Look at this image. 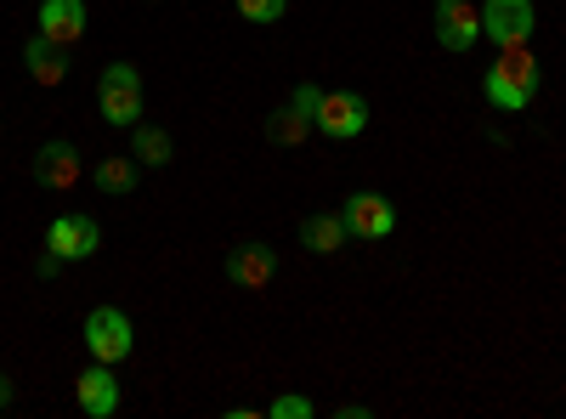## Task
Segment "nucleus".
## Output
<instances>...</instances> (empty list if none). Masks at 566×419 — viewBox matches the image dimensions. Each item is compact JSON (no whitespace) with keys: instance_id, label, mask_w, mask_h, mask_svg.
I'll use <instances>...</instances> for the list:
<instances>
[{"instance_id":"f257e3e1","label":"nucleus","mask_w":566,"mask_h":419,"mask_svg":"<svg viewBox=\"0 0 566 419\" xmlns=\"http://www.w3.org/2000/svg\"><path fill=\"white\" fill-rule=\"evenodd\" d=\"M482 91H488V103H493V108L522 114V108L533 103V91H538V57H533V45H527V40L499 45V63H488Z\"/></svg>"},{"instance_id":"f03ea898","label":"nucleus","mask_w":566,"mask_h":419,"mask_svg":"<svg viewBox=\"0 0 566 419\" xmlns=\"http://www.w3.org/2000/svg\"><path fill=\"white\" fill-rule=\"evenodd\" d=\"M97 103L108 125H136L142 119V74L136 63H108L97 80Z\"/></svg>"},{"instance_id":"7ed1b4c3","label":"nucleus","mask_w":566,"mask_h":419,"mask_svg":"<svg viewBox=\"0 0 566 419\" xmlns=\"http://www.w3.org/2000/svg\"><path fill=\"white\" fill-rule=\"evenodd\" d=\"M130 346H136V329H130V317L119 306L85 312V352L97 357V363H125Z\"/></svg>"},{"instance_id":"20e7f679","label":"nucleus","mask_w":566,"mask_h":419,"mask_svg":"<svg viewBox=\"0 0 566 419\" xmlns=\"http://www.w3.org/2000/svg\"><path fill=\"white\" fill-rule=\"evenodd\" d=\"M340 221H346L352 239H363V244H380V239H391V232H397L391 199H386V193H368V188H363V193H346Z\"/></svg>"},{"instance_id":"39448f33","label":"nucleus","mask_w":566,"mask_h":419,"mask_svg":"<svg viewBox=\"0 0 566 419\" xmlns=\"http://www.w3.org/2000/svg\"><path fill=\"white\" fill-rule=\"evenodd\" d=\"M317 130L328 136V143H357V136L368 130V103L357 97V91H323Z\"/></svg>"},{"instance_id":"423d86ee","label":"nucleus","mask_w":566,"mask_h":419,"mask_svg":"<svg viewBox=\"0 0 566 419\" xmlns=\"http://www.w3.org/2000/svg\"><path fill=\"white\" fill-rule=\"evenodd\" d=\"M45 250H52L57 261H91L103 250L97 216H57L52 227H45Z\"/></svg>"},{"instance_id":"0eeeda50","label":"nucleus","mask_w":566,"mask_h":419,"mask_svg":"<svg viewBox=\"0 0 566 419\" xmlns=\"http://www.w3.org/2000/svg\"><path fill=\"white\" fill-rule=\"evenodd\" d=\"M538 12L533 0H482V34L493 45H515V40H533Z\"/></svg>"},{"instance_id":"6e6552de","label":"nucleus","mask_w":566,"mask_h":419,"mask_svg":"<svg viewBox=\"0 0 566 419\" xmlns=\"http://www.w3.org/2000/svg\"><path fill=\"white\" fill-rule=\"evenodd\" d=\"M74 402L85 419H114L119 413V380H114V363L91 357L85 375H74Z\"/></svg>"},{"instance_id":"1a4fd4ad","label":"nucleus","mask_w":566,"mask_h":419,"mask_svg":"<svg viewBox=\"0 0 566 419\" xmlns=\"http://www.w3.org/2000/svg\"><path fill=\"white\" fill-rule=\"evenodd\" d=\"M437 40L448 52H470V45L482 40V7H470V0H437Z\"/></svg>"},{"instance_id":"9d476101","label":"nucleus","mask_w":566,"mask_h":419,"mask_svg":"<svg viewBox=\"0 0 566 419\" xmlns=\"http://www.w3.org/2000/svg\"><path fill=\"white\" fill-rule=\"evenodd\" d=\"M80 176H85V165H80V148H74V143H63V136H57V143H45V148L34 154V181H40V188L69 193Z\"/></svg>"},{"instance_id":"9b49d317","label":"nucleus","mask_w":566,"mask_h":419,"mask_svg":"<svg viewBox=\"0 0 566 419\" xmlns=\"http://www.w3.org/2000/svg\"><path fill=\"white\" fill-rule=\"evenodd\" d=\"M272 272H277V250L272 244H232L227 250V277H232V284H239V290H266L272 284Z\"/></svg>"},{"instance_id":"f8f14e48","label":"nucleus","mask_w":566,"mask_h":419,"mask_svg":"<svg viewBox=\"0 0 566 419\" xmlns=\"http://www.w3.org/2000/svg\"><path fill=\"white\" fill-rule=\"evenodd\" d=\"M34 34H45L52 45H80V34H85V0H40V29Z\"/></svg>"},{"instance_id":"ddd939ff","label":"nucleus","mask_w":566,"mask_h":419,"mask_svg":"<svg viewBox=\"0 0 566 419\" xmlns=\"http://www.w3.org/2000/svg\"><path fill=\"white\" fill-rule=\"evenodd\" d=\"M23 63H29V80L34 85H63L69 80V52H63V45H52L45 34H34L23 45Z\"/></svg>"},{"instance_id":"4468645a","label":"nucleus","mask_w":566,"mask_h":419,"mask_svg":"<svg viewBox=\"0 0 566 419\" xmlns=\"http://www.w3.org/2000/svg\"><path fill=\"white\" fill-rule=\"evenodd\" d=\"M346 239H352V232H346V221H340V210L335 216H306L301 221V244L312 250V255H335V250H346Z\"/></svg>"},{"instance_id":"2eb2a0df","label":"nucleus","mask_w":566,"mask_h":419,"mask_svg":"<svg viewBox=\"0 0 566 419\" xmlns=\"http://www.w3.org/2000/svg\"><path fill=\"white\" fill-rule=\"evenodd\" d=\"M130 159L159 170V165H170V159H176V148H170V136H165L159 125H142V119H136V125H130Z\"/></svg>"},{"instance_id":"dca6fc26","label":"nucleus","mask_w":566,"mask_h":419,"mask_svg":"<svg viewBox=\"0 0 566 419\" xmlns=\"http://www.w3.org/2000/svg\"><path fill=\"white\" fill-rule=\"evenodd\" d=\"M312 130H317L312 114H301V108H290V103L272 108V119H266V136H272V143H283V148H301Z\"/></svg>"},{"instance_id":"f3484780","label":"nucleus","mask_w":566,"mask_h":419,"mask_svg":"<svg viewBox=\"0 0 566 419\" xmlns=\"http://www.w3.org/2000/svg\"><path fill=\"white\" fill-rule=\"evenodd\" d=\"M91 181H97V193L125 199V193H136V159H103L97 170H91Z\"/></svg>"},{"instance_id":"a211bd4d","label":"nucleus","mask_w":566,"mask_h":419,"mask_svg":"<svg viewBox=\"0 0 566 419\" xmlns=\"http://www.w3.org/2000/svg\"><path fill=\"white\" fill-rule=\"evenodd\" d=\"M283 12H290V0H239V18L250 23H277Z\"/></svg>"},{"instance_id":"6ab92c4d","label":"nucleus","mask_w":566,"mask_h":419,"mask_svg":"<svg viewBox=\"0 0 566 419\" xmlns=\"http://www.w3.org/2000/svg\"><path fill=\"white\" fill-rule=\"evenodd\" d=\"M266 413H272V419H312L317 408H312L306 397H272V402H266Z\"/></svg>"},{"instance_id":"aec40b11","label":"nucleus","mask_w":566,"mask_h":419,"mask_svg":"<svg viewBox=\"0 0 566 419\" xmlns=\"http://www.w3.org/2000/svg\"><path fill=\"white\" fill-rule=\"evenodd\" d=\"M317 103H323V91H317V85H295V91H290V108L312 114V125H317Z\"/></svg>"},{"instance_id":"412c9836","label":"nucleus","mask_w":566,"mask_h":419,"mask_svg":"<svg viewBox=\"0 0 566 419\" xmlns=\"http://www.w3.org/2000/svg\"><path fill=\"white\" fill-rule=\"evenodd\" d=\"M7 402H12V380H7V375H0V408H7Z\"/></svg>"}]
</instances>
